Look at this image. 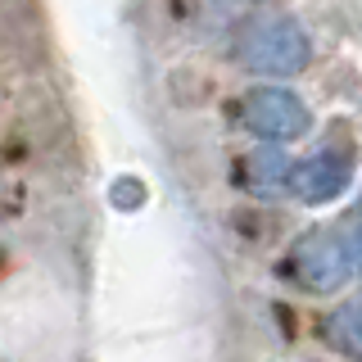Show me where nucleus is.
<instances>
[{
    "mask_svg": "<svg viewBox=\"0 0 362 362\" xmlns=\"http://www.w3.org/2000/svg\"><path fill=\"white\" fill-rule=\"evenodd\" d=\"M240 64L249 73H263V77H294L303 73L313 59V41L303 32L299 18L290 14H272V18H258L245 28L240 45H235Z\"/></svg>",
    "mask_w": 362,
    "mask_h": 362,
    "instance_id": "nucleus-1",
    "label": "nucleus"
},
{
    "mask_svg": "<svg viewBox=\"0 0 362 362\" xmlns=\"http://www.w3.org/2000/svg\"><path fill=\"white\" fill-rule=\"evenodd\" d=\"M240 122L258 141H294L313 127V113L286 86H254L240 100Z\"/></svg>",
    "mask_w": 362,
    "mask_h": 362,
    "instance_id": "nucleus-2",
    "label": "nucleus"
},
{
    "mask_svg": "<svg viewBox=\"0 0 362 362\" xmlns=\"http://www.w3.org/2000/svg\"><path fill=\"white\" fill-rule=\"evenodd\" d=\"M294 276H299V286H303V290H313V294L339 290L349 276H354L344 240H339V235H331V231H313V235H303L299 249H294Z\"/></svg>",
    "mask_w": 362,
    "mask_h": 362,
    "instance_id": "nucleus-3",
    "label": "nucleus"
},
{
    "mask_svg": "<svg viewBox=\"0 0 362 362\" xmlns=\"http://www.w3.org/2000/svg\"><path fill=\"white\" fill-rule=\"evenodd\" d=\"M354 181V163L344 154H313L299 168H290V190L303 204H331L349 190Z\"/></svg>",
    "mask_w": 362,
    "mask_h": 362,
    "instance_id": "nucleus-4",
    "label": "nucleus"
},
{
    "mask_svg": "<svg viewBox=\"0 0 362 362\" xmlns=\"http://www.w3.org/2000/svg\"><path fill=\"white\" fill-rule=\"evenodd\" d=\"M245 181L249 190H258V195H281V190L290 186V158L281 150H254L245 158Z\"/></svg>",
    "mask_w": 362,
    "mask_h": 362,
    "instance_id": "nucleus-5",
    "label": "nucleus"
},
{
    "mask_svg": "<svg viewBox=\"0 0 362 362\" xmlns=\"http://www.w3.org/2000/svg\"><path fill=\"white\" fill-rule=\"evenodd\" d=\"M326 339L339 349V354L349 358H362V294L349 303H339L331 313V322H326Z\"/></svg>",
    "mask_w": 362,
    "mask_h": 362,
    "instance_id": "nucleus-6",
    "label": "nucleus"
},
{
    "mask_svg": "<svg viewBox=\"0 0 362 362\" xmlns=\"http://www.w3.org/2000/svg\"><path fill=\"white\" fill-rule=\"evenodd\" d=\"M349 249V267H354V276H362V226L354 231V240H344Z\"/></svg>",
    "mask_w": 362,
    "mask_h": 362,
    "instance_id": "nucleus-7",
    "label": "nucleus"
},
{
    "mask_svg": "<svg viewBox=\"0 0 362 362\" xmlns=\"http://www.w3.org/2000/svg\"><path fill=\"white\" fill-rule=\"evenodd\" d=\"M235 5H254V0H235Z\"/></svg>",
    "mask_w": 362,
    "mask_h": 362,
    "instance_id": "nucleus-8",
    "label": "nucleus"
}]
</instances>
